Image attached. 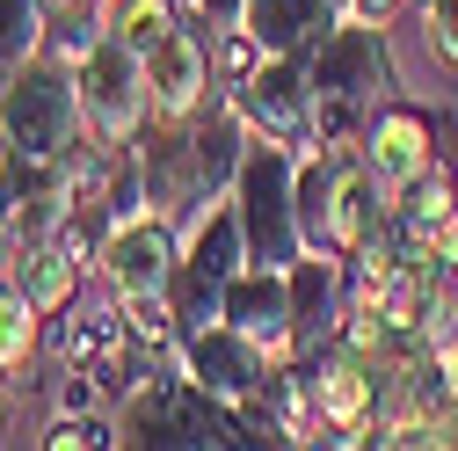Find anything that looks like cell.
Masks as SVG:
<instances>
[{"label": "cell", "instance_id": "1", "mask_svg": "<svg viewBox=\"0 0 458 451\" xmlns=\"http://www.w3.org/2000/svg\"><path fill=\"white\" fill-rule=\"evenodd\" d=\"M248 139H255V132H248V117L233 109V95H211L197 117H182V124L146 117V132L131 139V153H139V183H146V204L167 211V218L204 211L211 197L233 190Z\"/></svg>", "mask_w": 458, "mask_h": 451}, {"label": "cell", "instance_id": "2", "mask_svg": "<svg viewBox=\"0 0 458 451\" xmlns=\"http://www.w3.org/2000/svg\"><path fill=\"white\" fill-rule=\"evenodd\" d=\"M306 73H313V146H342V153H357L371 117L400 95L386 22H371V15H342L306 51Z\"/></svg>", "mask_w": 458, "mask_h": 451}, {"label": "cell", "instance_id": "3", "mask_svg": "<svg viewBox=\"0 0 458 451\" xmlns=\"http://www.w3.org/2000/svg\"><path fill=\"white\" fill-rule=\"evenodd\" d=\"M299 226H306V248H327L350 262L393 226V197L364 153L299 146Z\"/></svg>", "mask_w": 458, "mask_h": 451}, {"label": "cell", "instance_id": "4", "mask_svg": "<svg viewBox=\"0 0 458 451\" xmlns=\"http://www.w3.org/2000/svg\"><path fill=\"white\" fill-rule=\"evenodd\" d=\"M233 211H241V234H248V262L269 269H292L306 255V226H299V146L284 139H248L241 153V175H233Z\"/></svg>", "mask_w": 458, "mask_h": 451}, {"label": "cell", "instance_id": "5", "mask_svg": "<svg viewBox=\"0 0 458 451\" xmlns=\"http://www.w3.org/2000/svg\"><path fill=\"white\" fill-rule=\"evenodd\" d=\"M0 124L22 153H44V160H66L81 139H88V109H81V73L66 59L37 51L30 66L8 73L0 88Z\"/></svg>", "mask_w": 458, "mask_h": 451}, {"label": "cell", "instance_id": "6", "mask_svg": "<svg viewBox=\"0 0 458 451\" xmlns=\"http://www.w3.org/2000/svg\"><path fill=\"white\" fill-rule=\"evenodd\" d=\"M241 262H248V234H241L233 197H211L204 211H190L182 262H175V285H167V299H175L182 328L218 320V306H225V277H233Z\"/></svg>", "mask_w": 458, "mask_h": 451}, {"label": "cell", "instance_id": "7", "mask_svg": "<svg viewBox=\"0 0 458 451\" xmlns=\"http://www.w3.org/2000/svg\"><path fill=\"white\" fill-rule=\"evenodd\" d=\"M306 371V393H313V415L320 430H335L327 444H371L378 415H386V393H378V357L357 350L350 335L327 343L320 357H292Z\"/></svg>", "mask_w": 458, "mask_h": 451}, {"label": "cell", "instance_id": "8", "mask_svg": "<svg viewBox=\"0 0 458 451\" xmlns=\"http://www.w3.org/2000/svg\"><path fill=\"white\" fill-rule=\"evenodd\" d=\"M81 73V109H88V132L109 139V146H131L153 117V88H146V59L124 44V37H95V51L73 66Z\"/></svg>", "mask_w": 458, "mask_h": 451}, {"label": "cell", "instance_id": "9", "mask_svg": "<svg viewBox=\"0 0 458 451\" xmlns=\"http://www.w3.org/2000/svg\"><path fill=\"white\" fill-rule=\"evenodd\" d=\"M175 371H182L197 393H211V401L248 408L255 393L269 386L276 357L255 343V335H241L233 320H204V328H182V343H175Z\"/></svg>", "mask_w": 458, "mask_h": 451}, {"label": "cell", "instance_id": "10", "mask_svg": "<svg viewBox=\"0 0 458 451\" xmlns=\"http://www.w3.org/2000/svg\"><path fill=\"white\" fill-rule=\"evenodd\" d=\"M175 262H182L175 218L146 204V211H131V218L109 226V241H102V255H95V285H109L117 299H131V292H167V285H175Z\"/></svg>", "mask_w": 458, "mask_h": 451}, {"label": "cell", "instance_id": "11", "mask_svg": "<svg viewBox=\"0 0 458 451\" xmlns=\"http://www.w3.org/2000/svg\"><path fill=\"white\" fill-rule=\"evenodd\" d=\"M233 109L248 117L255 139L313 146V73H306V51H262V66L233 88Z\"/></svg>", "mask_w": 458, "mask_h": 451}, {"label": "cell", "instance_id": "12", "mask_svg": "<svg viewBox=\"0 0 458 451\" xmlns=\"http://www.w3.org/2000/svg\"><path fill=\"white\" fill-rule=\"evenodd\" d=\"M73 211V167L66 160H44V153H15L0 167V241L30 248L51 241Z\"/></svg>", "mask_w": 458, "mask_h": 451}, {"label": "cell", "instance_id": "13", "mask_svg": "<svg viewBox=\"0 0 458 451\" xmlns=\"http://www.w3.org/2000/svg\"><path fill=\"white\" fill-rule=\"evenodd\" d=\"M292 357H320L327 343H342V306H350V262L306 248L292 269Z\"/></svg>", "mask_w": 458, "mask_h": 451}, {"label": "cell", "instance_id": "14", "mask_svg": "<svg viewBox=\"0 0 458 451\" xmlns=\"http://www.w3.org/2000/svg\"><path fill=\"white\" fill-rule=\"evenodd\" d=\"M146 88H153V117H167V124L197 117L211 95H225L218 73H211V30L175 22V37H167L153 59H146Z\"/></svg>", "mask_w": 458, "mask_h": 451}, {"label": "cell", "instance_id": "15", "mask_svg": "<svg viewBox=\"0 0 458 451\" xmlns=\"http://www.w3.org/2000/svg\"><path fill=\"white\" fill-rule=\"evenodd\" d=\"M357 153L371 160V175L386 183V197H393V190H408V183H422L429 167H444V160H437V124H429V109L400 102V95L371 117V132H364Z\"/></svg>", "mask_w": 458, "mask_h": 451}, {"label": "cell", "instance_id": "16", "mask_svg": "<svg viewBox=\"0 0 458 451\" xmlns=\"http://www.w3.org/2000/svg\"><path fill=\"white\" fill-rule=\"evenodd\" d=\"M218 320H233L241 335H255V343L276 357V364H292V277L269 269V262H241L233 277H225V306Z\"/></svg>", "mask_w": 458, "mask_h": 451}, {"label": "cell", "instance_id": "17", "mask_svg": "<svg viewBox=\"0 0 458 451\" xmlns=\"http://www.w3.org/2000/svg\"><path fill=\"white\" fill-rule=\"evenodd\" d=\"M0 269L30 292V306H37L44 320H59V313L88 292V277H95V262H88L81 248H66L59 234H51V241H30V248H8V255H0Z\"/></svg>", "mask_w": 458, "mask_h": 451}, {"label": "cell", "instance_id": "18", "mask_svg": "<svg viewBox=\"0 0 458 451\" xmlns=\"http://www.w3.org/2000/svg\"><path fill=\"white\" fill-rule=\"evenodd\" d=\"M342 15L350 0H248V30L262 51H313Z\"/></svg>", "mask_w": 458, "mask_h": 451}, {"label": "cell", "instance_id": "19", "mask_svg": "<svg viewBox=\"0 0 458 451\" xmlns=\"http://www.w3.org/2000/svg\"><path fill=\"white\" fill-rule=\"evenodd\" d=\"M37 350H44V313L30 306V292L15 285V277L0 269V379H8V386H30L22 371L37 364Z\"/></svg>", "mask_w": 458, "mask_h": 451}, {"label": "cell", "instance_id": "20", "mask_svg": "<svg viewBox=\"0 0 458 451\" xmlns=\"http://www.w3.org/2000/svg\"><path fill=\"white\" fill-rule=\"evenodd\" d=\"M175 22H182V15H175V0H109V15H102V30H109V37H124L139 59H153V51L175 37Z\"/></svg>", "mask_w": 458, "mask_h": 451}, {"label": "cell", "instance_id": "21", "mask_svg": "<svg viewBox=\"0 0 458 451\" xmlns=\"http://www.w3.org/2000/svg\"><path fill=\"white\" fill-rule=\"evenodd\" d=\"M51 44V8L44 0H0V66H30Z\"/></svg>", "mask_w": 458, "mask_h": 451}, {"label": "cell", "instance_id": "22", "mask_svg": "<svg viewBox=\"0 0 458 451\" xmlns=\"http://www.w3.org/2000/svg\"><path fill=\"white\" fill-rule=\"evenodd\" d=\"M44 451H109V444H124V422L109 415V408H88V415H51V430L37 437Z\"/></svg>", "mask_w": 458, "mask_h": 451}, {"label": "cell", "instance_id": "23", "mask_svg": "<svg viewBox=\"0 0 458 451\" xmlns=\"http://www.w3.org/2000/svg\"><path fill=\"white\" fill-rule=\"evenodd\" d=\"M422 44L429 59L458 66V0H422Z\"/></svg>", "mask_w": 458, "mask_h": 451}, {"label": "cell", "instance_id": "24", "mask_svg": "<svg viewBox=\"0 0 458 451\" xmlns=\"http://www.w3.org/2000/svg\"><path fill=\"white\" fill-rule=\"evenodd\" d=\"M204 30H241L248 22V0H190Z\"/></svg>", "mask_w": 458, "mask_h": 451}, {"label": "cell", "instance_id": "25", "mask_svg": "<svg viewBox=\"0 0 458 451\" xmlns=\"http://www.w3.org/2000/svg\"><path fill=\"white\" fill-rule=\"evenodd\" d=\"M350 15H371V22H393L400 0H350Z\"/></svg>", "mask_w": 458, "mask_h": 451}, {"label": "cell", "instance_id": "26", "mask_svg": "<svg viewBox=\"0 0 458 451\" xmlns=\"http://www.w3.org/2000/svg\"><path fill=\"white\" fill-rule=\"evenodd\" d=\"M66 8H95V0H66Z\"/></svg>", "mask_w": 458, "mask_h": 451}, {"label": "cell", "instance_id": "27", "mask_svg": "<svg viewBox=\"0 0 458 451\" xmlns=\"http://www.w3.org/2000/svg\"><path fill=\"white\" fill-rule=\"evenodd\" d=\"M8 73H15V66H0V88H8Z\"/></svg>", "mask_w": 458, "mask_h": 451}, {"label": "cell", "instance_id": "28", "mask_svg": "<svg viewBox=\"0 0 458 451\" xmlns=\"http://www.w3.org/2000/svg\"><path fill=\"white\" fill-rule=\"evenodd\" d=\"M0 393H8V379H0Z\"/></svg>", "mask_w": 458, "mask_h": 451}]
</instances>
